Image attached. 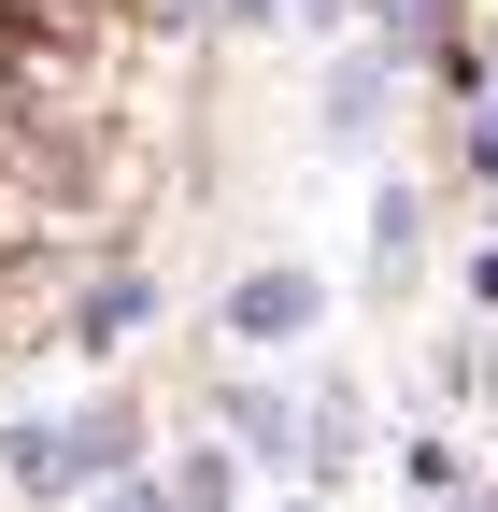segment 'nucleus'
Masks as SVG:
<instances>
[{"label":"nucleus","instance_id":"f257e3e1","mask_svg":"<svg viewBox=\"0 0 498 512\" xmlns=\"http://www.w3.org/2000/svg\"><path fill=\"white\" fill-rule=\"evenodd\" d=\"M314 313H328L314 271H242V285H228V328H242V342H299Z\"/></svg>","mask_w":498,"mask_h":512},{"label":"nucleus","instance_id":"f03ea898","mask_svg":"<svg viewBox=\"0 0 498 512\" xmlns=\"http://www.w3.org/2000/svg\"><path fill=\"white\" fill-rule=\"evenodd\" d=\"M370 114H385V57H342V86H328V143H370Z\"/></svg>","mask_w":498,"mask_h":512},{"label":"nucleus","instance_id":"7ed1b4c3","mask_svg":"<svg viewBox=\"0 0 498 512\" xmlns=\"http://www.w3.org/2000/svg\"><path fill=\"white\" fill-rule=\"evenodd\" d=\"M228 15H242V29H271V15H299V0H228Z\"/></svg>","mask_w":498,"mask_h":512},{"label":"nucleus","instance_id":"20e7f679","mask_svg":"<svg viewBox=\"0 0 498 512\" xmlns=\"http://www.w3.org/2000/svg\"><path fill=\"white\" fill-rule=\"evenodd\" d=\"M114 512H171V498H143V484H129V498H114Z\"/></svg>","mask_w":498,"mask_h":512}]
</instances>
